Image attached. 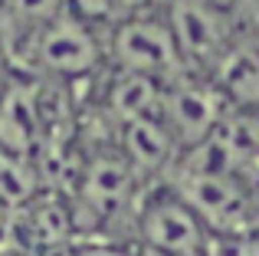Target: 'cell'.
I'll return each mask as SVG.
<instances>
[{"mask_svg":"<svg viewBox=\"0 0 259 256\" xmlns=\"http://www.w3.org/2000/svg\"><path fill=\"white\" fill-rule=\"evenodd\" d=\"M138 181L141 178L121 158L118 148L112 154H95L82 167V181H79L76 194H72V210L76 214L82 210L92 224H108L132 204Z\"/></svg>","mask_w":259,"mask_h":256,"instance_id":"7","label":"cell"},{"mask_svg":"<svg viewBox=\"0 0 259 256\" xmlns=\"http://www.w3.org/2000/svg\"><path fill=\"white\" fill-rule=\"evenodd\" d=\"M105 53L108 46L99 39L92 23L63 13L36 36V72L53 79H82L99 69Z\"/></svg>","mask_w":259,"mask_h":256,"instance_id":"5","label":"cell"},{"mask_svg":"<svg viewBox=\"0 0 259 256\" xmlns=\"http://www.w3.org/2000/svg\"><path fill=\"white\" fill-rule=\"evenodd\" d=\"M200 4L213 7V10H223V13H233V7L240 4V0H200Z\"/></svg>","mask_w":259,"mask_h":256,"instance_id":"16","label":"cell"},{"mask_svg":"<svg viewBox=\"0 0 259 256\" xmlns=\"http://www.w3.org/2000/svg\"><path fill=\"white\" fill-rule=\"evenodd\" d=\"M161 99H164V79L115 69L112 82L105 89V109L118 125H125L138 122V118H158Z\"/></svg>","mask_w":259,"mask_h":256,"instance_id":"10","label":"cell"},{"mask_svg":"<svg viewBox=\"0 0 259 256\" xmlns=\"http://www.w3.org/2000/svg\"><path fill=\"white\" fill-rule=\"evenodd\" d=\"M230 112V102L210 76H194V72H181V76L164 82V99H161V122L171 132L181 151L203 145L223 115Z\"/></svg>","mask_w":259,"mask_h":256,"instance_id":"3","label":"cell"},{"mask_svg":"<svg viewBox=\"0 0 259 256\" xmlns=\"http://www.w3.org/2000/svg\"><path fill=\"white\" fill-rule=\"evenodd\" d=\"M46 141V122L39 109V86L13 79L0 99V151L33 158Z\"/></svg>","mask_w":259,"mask_h":256,"instance_id":"8","label":"cell"},{"mask_svg":"<svg viewBox=\"0 0 259 256\" xmlns=\"http://www.w3.org/2000/svg\"><path fill=\"white\" fill-rule=\"evenodd\" d=\"M69 13V0H0V23L43 30L56 17Z\"/></svg>","mask_w":259,"mask_h":256,"instance_id":"12","label":"cell"},{"mask_svg":"<svg viewBox=\"0 0 259 256\" xmlns=\"http://www.w3.org/2000/svg\"><path fill=\"white\" fill-rule=\"evenodd\" d=\"M132 256H171V253H161V250H154V246H145V243H135V250Z\"/></svg>","mask_w":259,"mask_h":256,"instance_id":"17","label":"cell"},{"mask_svg":"<svg viewBox=\"0 0 259 256\" xmlns=\"http://www.w3.org/2000/svg\"><path fill=\"white\" fill-rule=\"evenodd\" d=\"M118 151L138 178H154V174L171 178L184 154L161 118H138L118 125Z\"/></svg>","mask_w":259,"mask_h":256,"instance_id":"9","label":"cell"},{"mask_svg":"<svg viewBox=\"0 0 259 256\" xmlns=\"http://www.w3.org/2000/svg\"><path fill=\"white\" fill-rule=\"evenodd\" d=\"M164 17L171 23L181 56L190 72L213 76L217 66L233 50V30H230V13L213 10L200 0H167Z\"/></svg>","mask_w":259,"mask_h":256,"instance_id":"4","label":"cell"},{"mask_svg":"<svg viewBox=\"0 0 259 256\" xmlns=\"http://www.w3.org/2000/svg\"><path fill=\"white\" fill-rule=\"evenodd\" d=\"M63 256H132V246L105 243V240H85V243H72Z\"/></svg>","mask_w":259,"mask_h":256,"instance_id":"14","label":"cell"},{"mask_svg":"<svg viewBox=\"0 0 259 256\" xmlns=\"http://www.w3.org/2000/svg\"><path fill=\"white\" fill-rule=\"evenodd\" d=\"M253 200H256V217H259V178L253 181Z\"/></svg>","mask_w":259,"mask_h":256,"instance_id":"18","label":"cell"},{"mask_svg":"<svg viewBox=\"0 0 259 256\" xmlns=\"http://www.w3.org/2000/svg\"><path fill=\"white\" fill-rule=\"evenodd\" d=\"M69 13L85 23H115V0H69Z\"/></svg>","mask_w":259,"mask_h":256,"instance_id":"13","label":"cell"},{"mask_svg":"<svg viewBox=\"0 0 259 256\" xmlns=\"http://www.w3.org/2000/svg\"><path fill=\"white\" fill-rule=\"evenodd\" d=\"M230 109L243 112H259V43H240L236 39L233 50L223 56L217 72L210 76Z\"/></svg>","mask_w":259,"mask_h":256,"instance_id":"11","label":"cell"},{"mask_svg":"<svg viewBox=\"0 0 259 256\" xmlns=\"http://www.w3.org/2000/svg\"><path fill=\"white\" fill-rule=\"evenodd\" d=\"M108 56L115 69L141 72L154 79H174L187 72V63L181 56V46L164 13H148V17H128L112 23L108 36Z\"/></svg>","mask_w":259,"mask_h":256,"instance_id":"2","label":"cell"},{"mask_svg":"<svg viewBox=\"0 0 259 256\" xmlns=\"http://www.w3.org/2000/svg\"><path fill=\"white\" fill-rule=\"evenodd\" d=\"M138 243L154 246L171 256H207L210 233L194 210L174 194L171 187H161L154 197H148L138 210Z\"/></svg>","mask_w":259,"mask_h":256,"instance_id":"6","label":"cell"},{"mask_svg":"<svg viewBox=\"0 0 259 256\" xmlns=\"http://www.w3.org/2000/svg\"><path fill=\"white\" fill-rule=\"evenodd\" d=\"M167 187L200 217L210 237H253L259 230L253 184L230 174H190L174 171Z\"/></svg>","mask_w":259,"mask_h":256,"instance_id":"1","label":"cell"},{"mask_svg":"<svg viewBox=\"0 0 259 256\" xmlns=\"http://www.w3.org/2000/svg\"><path fill=\"white\" fill-rule=\"evenodd\" d=\"M148 13H158V0H115V20L148 17Z\"/></svg>","mask_w":259,"mask_h":256,"instance_id":"15","label":"cell"}]
</instances>
